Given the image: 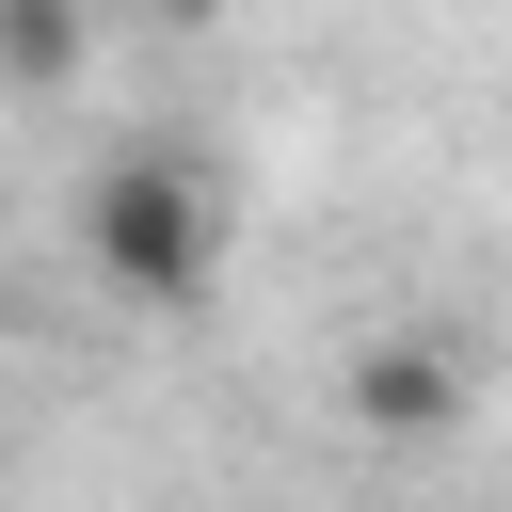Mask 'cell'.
Returning a JSON list of instances; mask_svg holds the SVG:
<instances>
[{
  "label": "cell",
  "mask_w": 512,
  "mask_h": 512,
  "mask_svg": "<svg viewBox=\"0 0 512 512\" xmlns=\"http://www.w3.org/2000/svg\"><path fill=\"white\" fill-rule=\"evenodd\" d=\"M208 176L192 160H112L96 192H80V256L112 272V288H144V304H176V288H208Z\"/></svg>",
  "instance_id": "obj_1"
},
{
  "label": "cell",
  "mask_w": 512,
  "mask_h": 512,
  "mask_svg": "<svg viewBox=\"0 0 512 512\" xmlns=\"http://www.w3.org/2000/svg\"><path fill=\"white\" fill-rule=\"evenodd\" d=\"M448 400H464L448 352H416V336H400V352H352V416H368V432H432Z\"/></svg>",
  "instance_id": "obj_2"
},
{
  "label": "cell",
  "mask_w": 512,
  "mask_h": 512,
  "mask_svg": "<svg viewBox=\"0 0 512 512\" xmlns=\"http://www.w3.org/2000/svg\"><path fill=\"white\" fill-rule=\"evenodd\" d=\"M64 64H80V0H0V80L48 96Z\"/></svg>",
  "instance_id": "obj_3"
}]
</instances>
